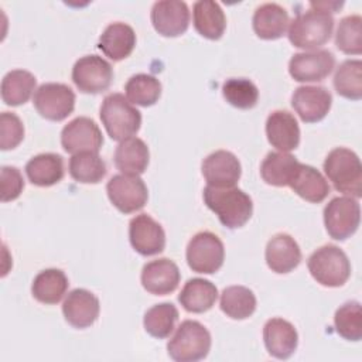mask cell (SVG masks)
I'll return each instance as SVG.
<instances>
[{"mask_svg": "<svg viewBox=\"0 0 362 362\" xmlns=\"http://www.w3.org/2000/svg\"><path fill=\"white\" fill-rule=\"evenodd\" d=\"M332 105V95L324 86H298L291 96V106L305 123L322 120Z\"/></svg>", "mask_w": 362, "mask_h": 362, "instance_id": "17", "label": "cell"}, {"mask_svg": "<svg viewBox=\"0 0 362 362\" xmlns=\"http://www.w3.org/2000/svg\"><path fill=\"white\" fill-rule=\"evenodd\" d=\"M335 66V57L328 49L297 52L290 58L288 74L297 82H320Z\"/></svg>", "mask_w": 362, "mask_h": 362, "instance_id": "12", "label": "cell"}, {"mask_svg": "<svg viewBox=\"0 0 362 362\" xmlns=\"http://www.w3.org/2000/svg\"><path fill=\"white\" fill-rule=\"evenodd\" d=\"M154 30L164 37H178L189 25V10L187 3L178 0L156 1L150 13Z\"/></svg>", "mask_w": 362, "mask_h": 362, "instance_id": "15", "label": "cell"}, {"mask_svg": "<svg viewBox=\"0 0 362 362\" xmlns=\"http://www.w3.org/2000/svg\"><path fill=\"white\" fill-rule=\"evenodd\" d=\"M126 98L132 105L153 106L161 96L160 81L148 74H136L124 85Z\"/></svg>", "mask_w": 362, "mask_h": 362, "instance_id": "37", "label": "cell"}, {"mask_svg": "<svg viewBox=\"0 0 362 362\" xmlns=\"http://www.w3.org/2000/svg\"><path fill=\"white\" fill-rule=\"evenodd\" d=\"M269 143L279 151L288 153L300 144V127L294 115L287 110H274L266 120Z\"/></svg>", "mask_w": 362, "mask_h": 362, "instance_id": "20", "label": "cell"}, {"mask_svg": "<svg viewBox=\"0 0 362 362\" xmlns=\"http://www.w3.org/2000/svg\"><path fill=\"white\" fill-rule=\"evenodd\" d=\"M324 173L337 191L362 197V164L355 151L346 147L331 150L324 160Z\"/></svg>", "mask_w": 362, "mask_h": 362, "instance_id": "2", "label": "cell"}, {"mask_svg": "<svg viewBox=\"0 0 362 362\" xmlns=\"http://www.w3.org/2000/svg\"><path fill=\"white\" fill-rule=\"evenodd\" d=\"M113 161L122 174L140 175L147 170L150 161L148 147L139 137L124 139L116 147Z\"/></svg>", "mask_w": 362, "mask_h": 362, "instance_id": "25", "label": "cell"}, {"mask_svg": "<svg viewBox=\"0 0 362 362\" xmlns=\"http://www.w3.org/2000/svg\"><path fill=\"white\" fill-rule=\"evenodd\" d=\"M136 45L134 30L122 21L109 24L99 38V49L112 61L127 58Z\"/></svg>", "mask_w": 362, "mask_h": 362, "instance_id": "23", "label": "cell"}, {"mask_svg": "<svg viewBox=\"0 0 362 362\" xmlns=\"http://www.w3.org/2000/svg\"><path fill=\"white\" fill-rule=\"evenodd\" d=\"M68 286V277L62 270L45 269L34 277L31 294L42 304H57L65 296Z\"/></svg>", "mask_w": 362, "mask_h": 362, "instance_id": "31", "label": "cell"}, {"mask_svg": "<svg viewBox=\"0 0 362 362\" xmlns=\"http://www.w3.org/2000/svg\"><path fill=\"white\" fill-rule=\"evenodd\" d=\"M178 320V310L173 303H160L148 308L143 318V325L147 334L154 338H168L174 331Z\"/></svg>", "mask_w": 362, "mask_h": 362, "instance_id": "35", "label": "cell"}, {"mask_svg": "<svg viewBox=\"0 0 362 362\" xmlns=\"http://www.w3.org/2000/svg\"><path fill=\"white\" fill-rule=\"evenodd\" d=\"M192 20L195 30L208 40H219L226 28V17L216 1L199 0L194 3Z\"/></svg>", "mask_w": 362, "mask_h": 362, "instance_id": "28", "label": "cell"}, {"mask_svg": "<svg viewBox=\"0 0 362 362\" xmlns=\"http://www.w3.org/2000/svg\"><path fill=\"white\" fill-rule=\"evenodd\" d=\"M1 177V201L8 202L20 197L24 188V180L18 168L4 165L0 171Z\"/></svg>", "mask_w": 362, "mask_h": 362, "instance_id": "42", "label": "cell"}, {"mask_svg": "<svg viewBox=\"0 0 362 362\" xmlns=\"http://www.w3.org/2000/svg\"><path fill=\"white\" fill-rule=\"evenodd\" d=\"M264 257L272 272L284 274L300 264L301 250L294 238L287 233H277L267 242Z\"/></svg>", "mask_w": 362, "mask_h": 362, "instance_id": "22", "label": "cell"}, {"mask_svg": "<svg viewBox=\"0 0 362 362\" xmlns=\"http://www.w3.org/2000/svg\"><path fill=\"white\" fill-rule=\"evenodd\" d=\"M201 171L208 185L226 188L236 185L242 174V167L233 153L216 150L204 158Z\"/></svg>", "mask_w": 362, "mask_h": 362, "instance_id": "16", "label": "cell"}, {"mask_svg": "<svg viewBox=\"0 0 362 362\" xmlns=\"http://www.w3.org/2000/svg\"><path fill=\"white\" fill-rule=\"evenodd\" d=\"M100 120L112 140L133 137L141 124L140 112L122 93H109L100 105Z\"/></svg>", "mask_w": 362, "mask_h": 362, "instance_id": "4", "label": "cell"}, {"mask_svg": "<svg viewBox=\"0 0 362 362\" xmlns=\"http://www.w3.org/2000/svg\"><path fill=\"white\" fill-rule=\"evenodd\" d=\"M140 279L146 291L154 296H165L178 287L181 273L173 260L161 257L146 263Z\"/></svg>", "mask_w": 362, "mask_h": 362, "instance_id": "19", "label": "cell"}, {"mask_svg": "<svg viewBox=\"0 0 362 362\" xmlns=\"http://www.w3.org/2000/svg\"><path fill=\"white\" fill-rule=\"evenodd\" d=\"M211 349V334L198 321H182L167 344L171 359L177 362H197L204 359Z\"/></svg>", "mask_w": 362, "mask_h": 362, "instance_id": "6", "label": "cell"}, {"mask_svg": "<svg viewBox=\"0 0 362 362\" xmlns=\"http://www.w3.org/2000/svg\"><path fill=\"white\" fill-rule=\"evenodd\" d=\"M335 45L348 55H359L362 52V17L359 14L346 16L338 23Z\"/></svg>", "mask_w": 362, "mask_h": 362, "instance_id": "38", "label": "cell"}, {"mask_svg": "<svg viewBox=\"0 0 362 362\" xmlns=\"http://www.w3.org/2000/svg\"><path fill=\"white\" fill-rule=\"evenodd\" d=\"M204 202L229 229L242 228L253 214L252 198L236 187L204 188Z\"/></svg>", "mask_w": 362, "mask_h": 362, "instance_id": "1", "label": "cell"}, {"mask_svg": "<svg viewBox=\"0 0 362 362\" xmlns=\"http://www.w3.org/2000/svg\"><path fill=\"white\" fill-rule=\"evenodd\" d=\"M98 297L85 288H75L68 293L62 303V314L69 325L74 328H88L99 317Z\"/></svg>", "mask_w": 362, "mask_h": 362, "instance_id": "18", "label": "cell"}, {"mask_svg": "<svg viewBox=\"0 0 362 362\" xmlns=\"http://www.w3.org/2000/svg\"><path fill=\"white\" fill-rule=\"evenodd\" d=\"M288 187L298 197L313 204L322 202L329 194V185L325 177L317 168L301 163Z\"/></svg>", "mask_w": 362, "mask_h": 362, "instance_id": "26", "label": "cell"}, {"mask_svg": "<svg viewBox=\"0 0 362 362\" xmlns=\"http://www.w3.org/2000/svg\"><path fill=\"white\" fill-rule=\"evenodd\" d=\"M112 79V65L98 55H85L72 68V81L83 93H100L109 89Z\"/></svg>", "mask_w": 362, "mask_h": 362, "instance_id": "11", "label": "cell"}, {"mask_svg": "<svg viewBox=\"0 0 362 362\" xmlns=\"http://www.w3.org/2000/svg\"><path fill=\"white\" fill-rule=\"evenodd\" d=\"M106 192L112 205L123 214L140 211L148 199L144 181L134 174H116L106 184Z\"/></svg>", "mask_w": 362, "mask_h": 362, "instance_id": "9", "label": "cell"}, {"mask_svg": "<svg viewBox=\"0 0 362 362\" xmlns=\"http://www.w3.org/2000/svg\"><path fill=\"white\" fill-rule=\"evenodd\" d=\"M334 88L342 98L359 100L362 98V61H344L335 71Z\"/></svg>", "mask_w": 362, "mask_h": 362, "instance_id": "36", "label": "cell"}, {"mask_svg": "<svg viewBox=\"0 0 362 362\" xmlns=\"http://www.w3.org/2000/svg\"><path fill=\"white\" fill-rule=\"evenodd\" d=\"M129 239L133 249L141 256H154L165 247V232L163 226L147 214L132 218L129 223Z\"/></svg>", "mask_w": 362, "mask_h": 362, "instance_id": "14", "label": "cell"}, {"mask_svg": "<svg viewBox=\"0 0 362 362\" xmlns=\"http://www.w3.org/2000/svg\"><path fill=\"white\" fill-rule=\"evenodd\" d=\"M313 279L325 287H341L351 276V263L342 249L324 245L314 250L307 260Z\"/></svg>", "mask_w": 362, "mask_h": 362, "instance_id": "5", "label": "cell"}, {"mask_svg": "<svg viewBox=\"0 0 362 362\" xmlns=\"http://www.w3.org/2000/svg\"><path fill=\"white\" fill-rule=\"evenodd\" d=\"M216 298H218L216 286L209 280L201 279V277L189 279L184 284L178 296V301L184 307V310L188 313H197V314L211 310Z\"/></svg>", "mask_w": 362, "mask_h": 362, "instance_id": "27", "label": "cell"}, {"mask_svg": "<svg viewBox=\"0 0 362 362\" xmlns=\"http://www.w3.org/2000/svg\"><path fill=\"white\" fill-rule=\"evenodd\" d=\"M300 161L283 151L269 153L260 164V175L263 181L273 187H288Z\"/></svg>", "mask_w": 362, "mask_h": 362, "instance_id": "30", "label": "cell"}, {"mask_svg": "<svg viewBox=\"0 0 362 362\" xmlns=\"http://www.w3.org/2000/svg\"><path fill=\"white\" fill-rule=\"evenodd\" d=\"M219 307L229 318L245 320L256 310V296L245 286H229L221 294Z\"/></svg>", "mask_w": 362, "mask_h": 362, "instance_id": "33", "label": "cell"}, {"mask_svg": "<svg viewBox=\"0 0 362 362\" xmlns=\"http://www.w3.org/2000/svg\"><path fill=\"white\" fill-rule=\"evenodd\" d=\"M33 103L44 119L61 122L74 112L75 93L65 83L47 82L34 92Z\"/></svg>", "mask_w": 362, "mask_h": 362, "instance_id": "10", "label": "cell"}, {"mask_svg": "<svg viewBox=\"0 0 362 362\" xmlns=\"http://www.w3.org/2000/svg\"><path fill=\"white\" fill-rule=\"evenodd\" d=\"M25 174L37 187H51L64 178V160L55 153L37 154L25 164Z\"/></svg>", "mask_w": 362, "mask_h": 362, "instance_id": "29", "label": "cell"}, {"mask_svg": "<svg viewBox=\"0 0 362 362\" xmlns=\"http://www.w3.org/2000/svg\"><path fill=\"white\" fill-rule=\"evenodd\" d=\"M37 79L25 69H14L1 79V99L8 106L24 105L35 90Z\"/></svg>", "mask_w": 362, "mask_h": 362, "instance_id": "32", "label": "cell"}, {"mask_svg": "<svg viewBox=\"0 0 362 362\" xmlns=\"http://www.w3.org/2000/svg\"><path fill=\"white\" fill-rule=\"evenodd\" d=\"M71 177L82 184H98L106 175V164L95 151H79L69 158Z\"/></svg>", "mask_w": 362, "mask_h": 362, "instance_id": "34", "label": "cell"}, {"mask_svg": "<svg viewBox=\"0 0 362 362\" xmlns=\"http://www.w3.org/2000/svg\"><path fill=\"white\" fill-rule=\"evenodd\" d=\"M335 331L348 341H359L362 338V308L358 301L342 304L334 315Z\"/></svg>", "mask_w": 362, "mask_h": 362, "instance_id": "39", "label": "cell"}, {"mask_svg": "<svg viewBox=\"0 0 362 362\" xmlns=\"http://www.w3.org/2000/svg\"><path fill=\"white\" fill-rule=\"evenodd\" d=\"M267 352L277 359H288L297 349L298 334L294 325L283 318H270L263 327Z\"/></svg>", "mask_w": 362, "mask_h": 362, "instance_id": "21", "label": "cell"}, {"mask_svg": "<svg viewBox=\"0 0 362 362\" xmlns=\"http://www.w3.org/2000/svg\"><path fill=\"white\" fill-rule=\"evenodd\" d=\"M187 263L195 273L212 274L218 272L225 260L222 240L212 232H198L187 246Z\"/></svg>", "mask_w": 362, "mask_h": 362, "instance_id": "7", "label": "cell"}, {"mask_svg": "<svg viewBox=\"0 0 362 362\" xmlns=\"http://www.w3.org/2000/svg\"><path fill=\"white\" fill-rule=\"evenodd\" d=\"M310 6H311V8L327 11L331 14V13H335L338 8H341L344 6V3L342 1H311Z\"/></svg>", "mask_w": 362, "mask_h": 362, "instance_id": "43", "label": "cell"}, {"mask_svg": "<svg viewBox=\"0 0 362 362\" xmlns=\"http://www.w3.org/2000/svg\"><path fill=\"white\" fill-rule=\"evenodd\" d=\"M24 139V126L21 119L11 112L0 115V148L11 150Z\"/></svg>", "mask_w": 362, "mask_h": 362, "instance_id": "41", "label": "cell"}, {"mask_svg": "<svg viewBox=\"0 0 362 362\" xmlns=\"http://www.w3.org/2000/svg\"><path fill=\"white\" fill-rule=\"evenodd\" d=\"M61 144L66 153L79 151L98 153L103 144V136L99 126L86 116H79L64 126L61 132Z\"/></svg>", "mask_w": 362, "mask_h": 362, "instance_id": "13", "label": "cell"}, {"mask_svg": "<svg viewBox=\"0 0 362 362\" xmlns=\"http://www.w3.org/2000/svg\"><path fill=\"white\" fill-rule=\"evenodd\" d=\"M361 222V206L356 198L335 197L324 208V225L335 240L352 236Z\"/></svg>", "mask_w": 362, "mask_h": 362, "instance_id": "8", "label": "cell"}, {"mask_svg": "<svg viewBox=\"0 0 362 362\" xmlns=\"http://www.w3.org/2000/svg\"><path fill=\"white\" fill-rule=\"evenodd\" d=\"M222 95L229 105L238 109H252L259 99L256 85L246 78H229L222 85Z\"/></svg>", "mask_w": 362, "mask_h": 362, "instance_id": "40", "label": "cell"}, {"mask_svg": "<svg viewBox=\"0 0 362 362\" xmlns=\"http://www.w3.org/2000/svg\"><path fill=\"white\" fill-rule=\"evenodd\" d=\"M332 30L334 17L329 13L310 8L293 18L287 35L294 47L314 51L329 41Z\"/></svg>", "mask_w": 362, "mask_h": 362, "instance_id": "3", "label": "cell"}, {"mask_svg": "<svg viewBox=\"0 0 362 362\" xmlns=\"http://www.w3.org/2000/svg\"><path fill=\"white\" fill-rule=\"evenodd\" d=\"M288 13L277 3H264L255 10L252 25L259 38L277 40L284 35L288 25Z\"/></svg>", "mask_w": 362, "mask_h": 362, "instance_id": "24", "label": "cell"}]
</instances>
